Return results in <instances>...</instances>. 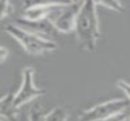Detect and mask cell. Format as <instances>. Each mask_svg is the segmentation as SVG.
<instances>
[{"mask_svg":"<svg viewBox=\"0 0 130 121\" xmlns=\"http://www.w3.org/2000/svg\"><path fill=\"white\" fill-rule=\"evenodd\" d=\"M96 6L97 5L92 0H82L76 16L74 32L79 46L86 52H94L96 49L97 41L101 38Z\"/></svg>","mask_w":130,"mask_h":121,"instance_id":"6da1fadb","label":"cell"},{"mask_svg":"<svg viewBox=\"0 0 130 121\" xmlns=\"http://www.w3.org/2000/svg\"><path fill=\"white\" fill-rule=\"evenodd\" d=\"M5 31L11 36L20 45L25 49V52L31 55H40L43 53L53 52L57 48V43L47 38L40 37L38 34L31 33L26 30L21 29L15 24H9L5 27Z\"/></svg>","mask_w":130,"mask_h":121,"instance_id":"7a4b0ae2","label":"cell"},{"mask_svg":"<svg viewBox=\"0 0 130 121\" xmlns=\"http://www.w3.org/2000/svg\"><path fill=\"white\" fill-rule=\"evenodd\" d=\"M130 108V101L126 98H114L85 110L79 115V121H102Z\"/></svg>","mask_w":130,"mask_h":121,"instance_id":"3957f363","label":"cell"},{"mask_svg":"<svg viewBox=\"0 0 130 121\" xmlns=\"http://www.w3.org/2000/svg\"><path fill=\"white\" fill-rule=\"evenodd\" d=\"M45 94L46 90L36 86L34 83V69L31 66L25 67L22 72V85L18 92L15 94L16 108H21L30 101L38 98Z\"/></svg>","mask_w":130,"mask_h":121,"instance_id":"277c9868","label":"cell"},{"mask_svg":"<svg viewBox=\"0 0 130 121\" xmlns=\"http://www.w3.org/2000/svg\"><path fill=\"white\" fill-rule=\"evenodd\" d=\"M80 7L81 2L79 4L73 2L71 5L64 6L53 20L55 30L57 32H62V33H70V32L74 31L76 16L80 10Z\"/></svg>","mask_w":130,"mask_h":121,"instance_id":"5b68a950","label":"cell"},{"mask_svg":"<svg viewBox=\"0 0 130 121\" xmlns=\"http://www.w3.org/2000/svg\"><path fill=\"white\" fill-rule=\"evenodd\" d=\"M15 25L21 29L26 30L31 33L38 34L43 38L52 37L55 32H57L54 27L53 21L50 18H42V20H29L25 17H20L15 21Z\"/></svg>","mask_w":130,"mask_h":121,"instance_id":"8992f818","label":"cell"},{"mask_svg":"<svg viewBox=\"0 0 130 121\" xmlns=\"http://www.w3.org/2000/svg\"><path fill=\"white\" fill-rule=\"evenodd\" d=\"M17 109L15 105V94L13 92L7 93L0 98V117L7 121H21Z\"/></svg>","mask_w":130,"mask_h":121,"instance_id":"52a82bcc","label":"cell"},{"mask_svg":"<svg viewBox=\"0 0 130 121\" xmlns=\"http://www.w3.org/2000/svg\"><path fill=\"white\" fill-rule=\"evenodd\" d=\"M73 4L72 0H24V9L33 7H52V6H67Z\"/></svg>","mask_w":130,"mask_h":121,"instance_id":"ba28073f","label":"cell"},{"mask_svg":"<svg viewBox=\"0 0 130 121\" xmlns=\"http://www.w3.org/2000/svg\"><path fill=\"white\" fill-rule=\"evenodd\" d=\"M69 119V113L63 108H54L46 114L45 121H67Z\"/></svg>","mask_w":130,"mask_h":121,"instance_id":"9c48e42d","label":"cell"},{"mask_svg":"<svg viewBox=\"0 0 130 121\" xmlns=\"http://www.w3.org/2000/svg\"><path fill=\"white\" fill-rule=\"evenodd\" d=\"M96 5H101L106 8L114 10L117 13H122L124 10L123 5L120 2V0H92Z\"/></svg>","mask_w":130,"mask_h":121,"instance_id":"30bf717a","label":"cell"},{"mask_svg":"<svg viewBox=\"0 0 130 121\" xmlns=\"http://www.w3.org/2000/svg\"><path fill=\"white\" fill-rule=\"evenodd\" d=\"M46 114L39 105H34L31 108L29 113V121H45Z\"/></svg>","mask_w":130,"mask_h":121,"instance_id":"8fae6325","label":"cell"},{"mask_svg":"<svg viewBox=\"0 0 130 121\" xmlns=\"http://www.w3.org/2000/svg\"><path fill=\"white\" fill-rule=\"evenodd\" d=\"M13 13V6L9 0H0V20H4Z\"/></svg>","mask_w":130,"mask_h":121,"instance_id":"7c38bea8","label":"cell"},{"mask_svg":"<svg viewBox=\"0 0 130 121\" xmlns=\"http://www.w3.org/2000/svg\"><path fill=\"white\" fill-rule=\"evenodd\" d=\"M129 117H130V108L122 111V112L118 113V114H115V115H112V117L107 118V119H105V120H102V121H128Z\"/></svg>","mask_w":130,"mask_h":121,"instance_id":"4fadbf2b","label":"cell"},{"mask_svg":"<svg viewBox=\"0 0 130 121\" xmlns=\"http://www.w3.org/2000/svg\"><path fill=\"white\" fill-rule=\"evenodd\" d=\"M117 87L119 88L120 90H122V92L124 93V95H126L127 97H128V99L130 101V83L127 82L126 80H118L117 81Z\"/></svg>","mask_w":130,"mask_h":121,"instance_id":"5bb4252c","label":"cell"},{"mask_svg":"<svg viewBox=\"0 0 130 121\" xmlns=\"http://www.w3.org/2000/svg\"><path fill=\"white\" fill-rule=\"evenodd\" d=\"M8 54H9L8 49L5 48V47H2V46H0V62H4V60L7 58Z\"/></svg>","mask_w":130,"mask_h":121,"instance_id":"9a60e30c","label":"cell"},{"mask_svg":"<svg viewBox=\"0 0 130 121\" xmlns=\"http://www.w3.org/2000/svg\"><path fill=\"white\" fill-rule=\"evenodd\" d=\"M72 2H75V4H79V2H82V0H72Z\"/></svg>","mask_w":130,"mask_h":121,"instance_id":"2e32d148","label":"cell"},{"mask_svg":"<svg viewBox=\"0 0 130 121\" xmlns=\"http://www.w3.org/2000/svg\"><path fill=\"white\" fill-rule=\"evenodd\" d=\"M0 121H7L5 118H2V117H0Z\"/></svg>","mask_w":130,"mask_h":121,"instance_id":"e0dca14e","label":"cell"},{"mask_svg":"<svg viewBox=\"0 0 130 121\" xmlns=\"http://www.w3.org/2000/svg\"><path fill=\"white\" fill-rule=\"evenodd\" d=\"M129 120H130V117H129Z\"/></svg>","mask_w":130,"mask_h":121,"instance_id":"ac0fdd59","label":"cell"}]
</instances>
